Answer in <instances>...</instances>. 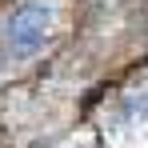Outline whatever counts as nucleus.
Returning <instances> with one entry per match:
<instances>
[{"mask_svg":"<svg viewBox=\"0 0 148 148\" xmlns=\"http://www.w3.org/2000/svg\"><path fill=\"white\" fill-rule=\"evenodd\" d=\"M52 20H56V8L48 0H24L8 20V52H12V60H32L44 48Z\"/></svg>","mask_w":148,"mask_h":148,"instance_id":"1","label":"nucleus"}]
</instances>
